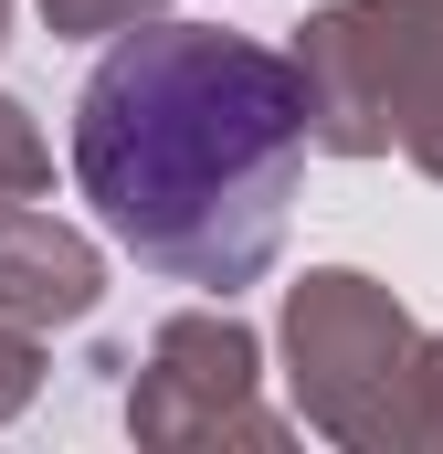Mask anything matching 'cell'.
<instances>
[{
  "label": "cell",
  "mask_w": 443,
  "mask_h": 454,
  "mask_svg": "<svg viewBox=\"0 0 443 454\" xmlns=\"http://www.w3.org/2000/svg\"><path fill=\"white\" fill-rule=\"evenodd\" d=\"M169 0H43V32L53 43H116V32H137V21H159Z\"/></svg>",
  "instance_id": "52a82bcc"
},
{
  "label": "cell",
  "mask_w": 443,
  "mask_h": 454,
  "mask_svg": "<svg viewBox=\"0 0 443 454\" xmlns=\"http://www.w3.org/2000/svg\"><path fill=\"white\" fill-rule=\"evenodd\" d=\"M285 391H296V423L328 434L348 454H401V412H412V359L423 328L412 307L359 275V264H307L285 286Z\"/></svg>",
  "instance_id": "3957f363"
},
{
  "label": "cell",
  "mask_w": 443,
  "mask_h": 454,
  "mask_svg": "<svg viewBox=\"0 0 443 454\" xmlns=\"http://www.w3.org/2000/svg\"><path fill=\"white\" fill-rule=\"evenodd\" d=\"M0 43H11V0H0Z\"/></svg>",
  "instance_id": "30bf717a"
},
{
  "label": "cell",
  "mask_w": 443,
  "mask_h": 454,
  "mask_svg": "<svg viewBox=\"0 0 443 454\" xmlns=\"http://www.w3.org/2000/svg\"><path fill=\"white\" fill-rule=\"evenodd\" d=\"M32 391H43V328H11L0 317V423H21Z\"/></svg>",
  "instance_id": "ba28073f"
},
{
  "label": "cell",
  "mask_w": 443,
  "mask_h": 454,
  "mask_svg": "<svg viewBox=\"0 0 443 454\" xmlns=\"http://www.w3.org/2000/svg\"><path fill=\"white\" fill-rule=\"evenodd\" d=\"M307 137L328 159H412L443 180V0H328L296 21Z\"/></svg>",
  "instance_id": "7a4b0ae2"
},
{
  "label": "cell",
  "mask_w": 443,
  "mask_h": 454,
  "mask_svg": "<svg viewBox=\"0 0 443 454\" xmlns=\"http://www.w3.org/2000/svg\"><path fill=\"white\" fill-rule=\"evenodd\" d=\"M96 296H106L96 232L53 223V212H32V201L0 212V317H11V328H43V339H53V328H85Z\"/></svg>",
  "instance_id": "5b68a950"
},
{
  "label": "cell",
  "mask_w": 443,
  "mask_h": 454,
  "mask_svg": "<svg viewBox=\"0 0 443 454\" xmlns=\"http://www.w3.org/2000/svg\"><path fill=\"white\" fill-rule=\"evenodd\" d=\"M412 444H443V328L423 339V359H412V412H401V454Z\"/></svg>",
  "instance_id": "9c48e42d"
},
{
  "label": "cell",
  "mask_w": 443,
  "mask_h": 454,
  "mask_svg": "<svg viewBox=\"0 0 443 454\" xmlns=\"http://www.w3.org/2000/svg\"><path fill=\"white\" fill-rule=\"evenodd\" d=\"M127 434L137 444H285V412H264V339L222 307H180L148 359H127Z\"/></svg>",
  "instance_id": "277c9868"
},
{
  "label": "cell",
  "mask_w": 443,
  "mask_h": 454,
  "mask_svg": "<svg viewBox=\"0 0 443 454\" xmlns=\"http://www.w3.org/2000/svg\"><path fill=\"white\" fill-rule=\"evenodd\" d=\"M307 74L296 53L222 21H137L74 96V191L96 223L169 286L232 296L285 254L307 169Z\"/></svg>",
  "instance_id": "6da1fadb"
},
{
  "label": "cell",
  "mask_w": 443,
  "mask_h": 454,
  "mask_svg": "<svg viewBox=\"0 0 443 454\" xmlns=\"http://www.w3.org/2000/svg\"><path fill=\"white\" fill-rule=\"evenodd\" d=\"M53 191V137H43V116L21 106V96H0V212L11 201H43Z\"/></svg>",
  "instance_id": "8992f818"
}]
</instances>
